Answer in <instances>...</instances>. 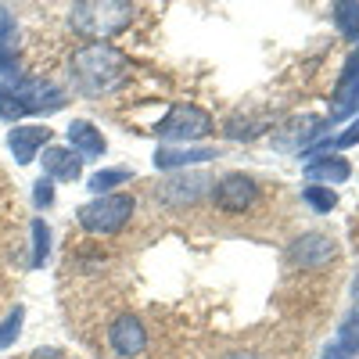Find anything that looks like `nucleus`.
<instances>
[{"label":"nucleus","mask_w":359,"mask_h":359,"mask_svg":"<svg viewBox=\"0 0 359 359\" xmlns=\"http://www.w3.org/2000/svg\"><path fill=\"white\" fill-rule=\"evenodd\" d=\"M29 359H62V352H54V348H40V352H33Z\"/></svg>","instance_id":"a878e982"},{"label":"nucleus","mask_w":359,"mask_h":359,"mask_svg":"<svg viewBox=\"0 0 359 359\" xmlns=\"http://www.w3.org/2000/svg\"><path fill=\"white\" fill-rule=\"evenodd\" d=\"M233 359H248V355H233Z\"/></svg>","instance_id":"cd10ccee"},{"label":"nucleus","mask_w":359,"mask_h":359,"mask_svg":"<svg viewBox=\"0 0 359 359\" xmlns=\"http://www.w3.org/2000/svg\"><path fill=\"white\" fill-rule=\"evenodd\" d=\"M22 316H25V313H22V309H15L4 323H0V348H8V345L18 338V331H22Z\"/></svg>","instance_id":"412c9836"},{"label":"nucleus","mask_w":359,"mask_h":359,"mask_svg":"<svg viewBox=\"0 0 359 359\" xmlns=\"http://www.w3.org/2000/svg\"><path fill=\"white\" fill-rule=\"evenodd\" d=\"M126 180H133V172L130 169H101V172H94L86 180V187L94 191L97 198H104L111 187H118V184H126Z\"/></svg>","instance_id":"f3484780"},{"label":"nucleus","mask_w":359,"mask_h":359,"mask_svg":"<svg viewBox=\"0 0 359 359\" xmlns=\"http://www.w3.org/2000/svg\"><path fill=\"white\" fill-rule=\"evenodd\" d=\"M355 313H359V309H355Z\"/></svg>","instance_id":"c85d7f7f"},{"label":"nucleus","mask_w":359,"mask_h":359,"mask_svg":"<svg viewBox=\"0 0 359 359\" xmlns=\"http://www.w3.org/2000/svg\"><path fill=\"white\" fill-rule=\"evenodd\" d=\"M108 345H111V352H115V355H123V359L140 355V352H144V345H147V331H144V323H140L133 313H118V316L111 320V327H108Z\"/></svg>","instance_id":"6e6552de"},{"label":"nucleus","mask_w":359,"mask_h":359,"mask_svg":"<svg viewBox=\"0 0 359 359\" xmlns=\"http://www.w3.org/2000/svg\"><path fill=\"white\" fill-rule=\"evenodd\" d=\"M65 90L50 79H0V118L18 123L25 115H50L65 108Z\"/></svg>","instance_id":"f03ea898"},{"label":"nucleus","mask_w":359,"mask_h":359,"mask_svg":"<svg viewBox=\"0 0 359 359\" xmlns=\"http://www.w3.org/2000/svg\"><path fill=\"white\" fill-rule=\"evenodd\" d=\"M306 176L313 180H327V184H345V180L352 176V165L345 162V158H338V155H327V158H313L309 165H306Z\"/></svg>","instance_id":"2eb2a0df"},{"label":"nucleus","mask_w":359,"mask_h":359,"mask_svg":"<svg viewBox=\"0 0 359 359\" xmlns=\"http://www.w3.org/2000/svg\"><path fill=\"white\" fill-rule=\"evenodd\" d=\"M352 62H355V65H359V47H355V54H352Z\"/></svg>","instance_id":"bb28decb"},{"label":"nucleus","mask_w":359,"mask_h":359,"mask_svg":"<svg viewBox=\"0 0 359 359\" xmlns=\"http://www.w3.org/2000/svg\"><path fill=\"white\" fill-rule=\"evenodd\" d=\"M359 111V65L348 57V65L341 72V83L334 90V104H331V123H341V118Z\"/></svg>","instance_id":"9d476101"},{"label":"nucleus","mask_w":359,"mask_h":359,"mask_svg":"<svg viewBox=\"0 0 359 359\" xmlns=\"http://www.w3.org/2000/svg\"><path fill=\"white\" fill-rule=\"evenodd\" d=\"M69 151H76L79 158H101L104 155V137L94 123H86V118H76V123L69 126Z\"/></svg>","instance_id":"9b49d317"},{"label":"nucleus","mask_w":359,"mask_h":359,"mask_svg":"<svg viewBox=\"0 0 359 359\" xmlns=\"http://www.w3.org/2000/svg\"><path fill=\"white\" fill-rule=\"evenodd\" d=\"M331 15H334V25H338V33L345 40H359V4L341 0V4L331 8Z\"/></svg>","instance_id":"dca6fc26"},{"label":"nucleus","mask_w":359,"mask_h":359,"mask_svg":"<svg viewBox=\"0 0 359 359\" xmlns=\"http://www.w3.org/2000/svg\"><path fill=\"white\" fill-rule=\"evenodd\" d=\"M0 47L15 50V18L8 8H0Z\"/></svg>","instance_id":"4be33fe9"},{"label":"nucleus","mask_w":359,"mask_h":359,"mask_svg":"<svg viewBox=\"0 0 359 359\" xmlns=\"http://www.w3.org/2000/svg\"><path fill=\"white\" fill-rule=\"evenodd\" d=\"M130 79V57L111 43H86L72 54V83L79 94L101 97Z\"/></svg>","instance_id":"f257e3e1"},{"label":"nucleus","mask_w":359,"mask_h":359,"mask_svg":"<svg viewBox=\"0 0 359 359\" xmlns=\"http://www.w3.org/2000/svg\"><path fill=\"white\" fill-rule=\"evenodd\" d=\"M130 18H133L130 4H76V8H69V25L94 43L123 33Z\"/></svg>","instance_id":"7ed1b4c3"},{"label":"nucleus","mask_w":359,"mask_h":359,"mask_svg":"<svg viewBox=\"0 0 359 359\" xmlns=\"http://www.w3.org/2000/svg\"><path fill=\"white\" fill-rule=\"evenodd\" d=\"M43 172H47V180H65V184H72L83 172V158L76 151H69V147H47L43 151Z\"/></svg>","instance_id":"f8f14e48"},{"label":"nucleus","mask_w":359,"mask_h":359,"mask_svg":"<svg viewBox=\"0 0 359 359\" xmlns=\"http://www.w3.org/2000/svg\"><path fill=\"white\" fill-rule=\"evenodd\" d=\"M334 255H338V241L327 233H302L287 248L291 266H302V269H323L327 262H334Z\"/></svg>","instance_id":"423d86ee"},{"label":"nucleus","mask_w":359,"mask_h":359,"mask_svg":"<svg viewBox=\"0 0 359 359\" xmlns=\"http://www.w3.org/2000/svg\"><path fill=\"white\" fill-rule=\"evenodd\" d=\"M255 198H259V184L245 172H226L216 184V205L223 212H245V208L255 205Z\"/></svg>","instance_id":"0eeeda50"},{"label":"nucleus","mask_w":359,"mask_h":359,"mask_svg":"<svg viewBox=\"0 0 359 359\" xmlns=\"http://www.w3.org/2000/svg\"><path fill=\"white\" fill-rule=\"evenodd\" d=\"M33 198H36V205H50L54 201V184H50V180H36V191H33Z\"/></svg>","instance_id":"b1692460"},{"label":"nucleus","mask_w":359,"mask_h":359,"mask_svg":"<svg viewBox=\"0 0 359 359\" xmlns=\"http://www.w3.org/2000/svg\"><path fill=\"white\" fill-rule=\"evenodd\" d=\"M137 212V201L130 198V194H104V198H94L90 205H83L79 208V223H83V230H90V233H118L126 223H130V216Z\"/></svg>","instance_id":"20e7f679"},{"label":"nucleus","mask_w":359,"mask_h":359,"mask_svg":"<svg viewBox=\"0 0 359 359\" xmlns=\"http://www.w3.org/2000/svg\"><path fill=\"white\" fill-rule=\"evenodd\" d=\"M338 345H341L348 355H359V313H352V316L341 323V331H338Z\"/></svg>","instance_id":"aec40b11"},{"label":"nucleus","mask_w":359,"mask_h":359,"mask_svg":"<svg viewBox=\"0 0 359 359\" xmlns=\"http://www.w3.org/2000/svg\"><path fill=\"white\" fill-rule=\"evenodd\" d=\"M355 140H359V118H355V123H348L345 133H338L334 140H323V147H352Z\"/></svg>","instance_id":"5701e85b"},{"label":"nucleus","mask_w":359,"mask_h":359,"mask_svg":"<svg viewBox=\"0 0 359 359\" xmlns=\"http://www.w3.org/2000/svg\"><path fill=\"white\" fill-rule=\"evenodd\" d=\"M302 198L316 208V212H331V208L338 205V194H334L331 187H320V184H309V187L302 191Z\"/></svg>","instance_id":"a211bd4d"},{"label":"nucleus","mask_w":359,"mask_h":359,"mask_svg":"<svg viewBox=\"0 0 359 359\" xmlns=\"http://www.w3.org/2000/svg\"><path fill=\"white\" fill-rule=\"evenodd\" d=\"M323 359H352L341 345H327V352H323Z\"/></svg>","instance_id":"393cba45"},{"label":"nucleus","mask_w":359,"mask_h":359,"mask_svg":"<svg viewBox=\"0 0 359 359\" xmlns=\"http://www.w3.org/2000/svg\"><path fill=\"white\" fill-rule=\"evenodd\" d=\"M155 133L165 137V140H184V144L201 140V137L212 133V115H208L205 108H198V104H172L169 115L155 126Z\"/></svg>","instance_id":"39448f33"},{"label":"nucleus","mask_w":359,"mask_h":359,"mask_svg":"<svg viewBox=\"0 0 359 359\" xmlns=\"http://www.w3.org/2000/svg\"><path fill=\"white\" fill-rule=\"evenodd\" d=\"M50 140V130L47 126H11L8 130V147L18 165H29L36 158V151Z\"/></svg>","instance_id":"1a4fd4ad"},{"label":"nucleus","mask_w":359,"mask_h":359,"mask_svg":"<svg viewBox=\"0 0 359 359\" xmlns=\"http://www.w3.org/2000/svg\"><path fill=\"white\" fill-rule=\"evenodd\" d=\"M47 255H50V230L43 219H33V266H43Z\"/></svg>","instance_id":"6ab92c4d"},{"label":"nucleus","mask_w":359,"mask_h":359,"mask_svg":"<svg viewBox=\"0 0 359 359\" xmlns=\"http://www.w3.org/2000/svg\"><path fill=\"white\" fill-rule=\"evenodd\" d=\"M205 187H208V180H205V176H198V172H184V176L165 180V184H162V198L184 205V201H198V198L205 194Z\"/></svg>","instance_id":"4468645a"},{"label":"nucleus","mask_w":359,"mask_h":359,"mask_svg":"<svg viewBox=\"0 0 359 359\" xmlns=\"http://www.w3.org/2000/svg\"><path fill=\"white\" fill-rule=\"evenodd\" d=\"M216 158L212 147H158L155 151V169H184L194 162H208Z\"/></svg>","instance_id":"ddd939ff"}]
</instances>
